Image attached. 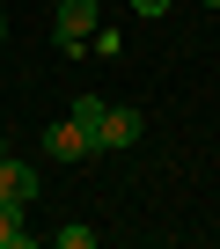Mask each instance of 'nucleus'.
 Returning a JSON list of instances; mask_svg holds the SVG:
<instances>
[{"label": "nucleus", "instance_id": "obj_1", "mask_svg": "<svg viewBox=\"0 0 220 249\" xmlns=\"http://www.w3.org/2000/svg\"><path fill=\"white\" fill-rule=\"evenodd\" d=\"M95 30H103L95 0H59V52H88V44H95Z\"/></svg>", "mask_w": 220, "mask_h": 249}, {"label": "nucleus", "instance_id": "obj_2", "mask_svg": "<svg viewBox=\"0 0 220 249\" xmlns=\"http://www.w3.org/2000/svg\"><path fill=\"white\" fill-rule=\"evenodd\" d=\"M140 132H147V117L140 110H103V154H125V147H140Z\"/></svg>", "mask_w": 220, "mask_h": 249}, {"label": "nucleus", "instance_id": "obj_3", "mask_svg": "<svg viewBox=\"0 0 220 249\" xmlns=\"http://www.w3.org/2000/svg\"><path fill=\"white\" fill-rule=\"evenodd\" d=\"M44 154H52V161H88V154H95V140L81 132L73 117H59L52 132H44Z\"/></svg>", "mask_w": 220, "mask_h": 249}, {"label": "nucleus", "instance_id": "obj_4", "mask_svg": "<svg viewBox=\"0 0 220 249\" xmlns=\"http://www.w3.org/2000/svg\"><path fill=\"white\" fill-rule=\"evenodd\" d=\"M22 198H8V191H0V249H37V227H22Z\"/></svg>", "mask_w": 220, "mask_h": 249}, {"label": "nucleus", "instance_id": "obj_5", "mask_svg": "<svg viewBox=\"0 0 220 249\" xmlns=\"http://www.w3.org/2000/svg\"><path fill=\"white\" fill-rule=\"evenodd\" d=\"M37 183H44L37 169H22V161H0V191H8V198H22V205H30V198H37Z\"/></svg>", "mask_w": 220, "mask_h": 249}, {"label": "nucleus", "instance_id": "obj_6", "mask_svg": "<svg viewBox=\"0 0 220 249\" xmlns=\"http://www.w3.org/2000/svg\"><path fill=\"white\" fill-rule=\"evenodd\" d=\"M103 110H110L103 95H73V110H66V117H73V124H81V132L95 140V132H103ZM95 154H103V140H95Z\"/></svg>", "mask_w": 220, "mask_h": 249}, {"label": "nucleus", "instance_id": "obj_7", "mask_svg": "<svg viewBox=\"0 0 220 249\" xmlns=\"http://www.w3.org/2000/svg\"><path fill=\"white\" fill-rule=\"evenodd\" d=\"M59 249H95V227H59Z\"/></svg>", "mask_w": 220, "mask_h": 249}, {"label": "nucleus", "instance_id": "obj_8", "mask_svg": "<svg viewBox=\"0 0 220 249\" xmlns=\"http://www.w3.org/2000/svg\"><path fill=\"white\" fill-rule=\"evenodd\" d=\"M132 8H140V15H169V0H132Z\"/></svg>", "mask_w": 220, "mask_h": 249}, {"label": "nucleus", "instance_id": "obj_9", "mask_svg": "<svg viewBox=\"0 0 220 249\" xmlns=\"http://www.w3.org/2000/svg\"><path fill=\"white\" fill-rule=\"evenodd\" d=\"M0 44H8V15H0Z\"/></svg>", "mask_w": 220, "mask_h": 249}, {"label": "nucleus", "instance_id": "obj_10", "mask_svg": "<svg viewBox=\"0 0 220 249\" xmlns=\"http://www.w3.org/2000/svg\"><path fill=\"white\" fill-rule=\"evenodd\" d=\"M0 161H8V147H0Z\"/></svg>", "mask_w": 220, "mask_h": 249}, {"label": "nucleus", "instance_id": "obj_11", "mask_svg": "<svg viewBox=\"0 0 220 249\" xmlns=\"http://www.w3.org/2000/svg\"><path fill=\"white\" fill-rule=\"evenodd\" d=\"M205 8H220V0H205Z\"/></svg>", "mask_w": 220, "mask_h": 249}, {"label": "nucleus", "instance_id": "obj_12", "mask_svg": "<svg viewBox=\"0 0 220 249\" xmlns=\"http://www.w3.org/2000/svg\"><path fill=\"white\" fill-rule=\"evenodd\" d=\"M52 8H59V0H52Z\"/></svg>", "mask_w": 220, "mask_h": 249}]
</instances>
